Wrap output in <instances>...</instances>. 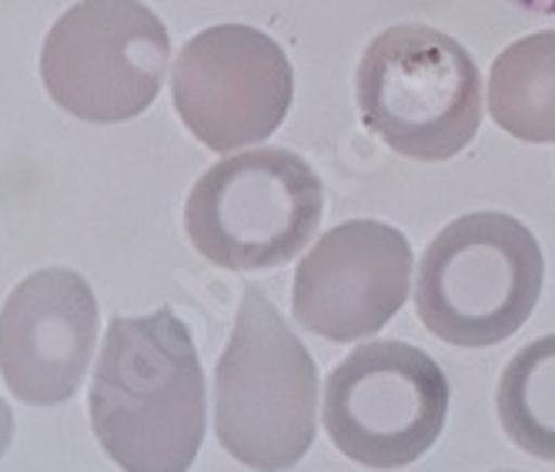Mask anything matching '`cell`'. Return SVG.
<instances>
[{"label": "cell", "mask_w": 555, "mask_h": 472, "mask_svg": "<svg viewBox=\"0 0 555 472\" xmlns=\"http://www.w3.org/2000/svg\"><path fill=\"white\" fill-rule=\"evenodd\" d=\"M101 449L125 472H188L205 443V369L171 308L111 319L88 396Z\"/></svg>", "instance_id": "cell-1"}, {"label": "cell", "mask_w": 555, "mask_h": 472, "mask_svg": "<svg viewBox=\"0 0 555 472\" xmlns=\"http://www.w3.org/2000/svg\"><path fill=\"white\" fill-rule=\"evenodd\" d=\"M215 432L255 472H285L319 436V366L255 285L215 366Z\"/></svg>", "instance_id": "cell-2"}, {"label": "cell", "mask_w": 555, "mask_h": 472, "mask_svg": "<svg viewBox=\"0 0 555 472\" xmlns=\"http://www.w3.org/2000/svg\"><path fill=\"white\" fill-rule=\"evenodd\" d=\"M542 279V248L519 218L472 212L446 225L425 248L415 308L435 339L489 348L526 326Z\"/></svg>", "instance_id": "cell-3"}, {"label": "cell", "mask_w": 555, "mask_h": 472, "mask_svg": "<svg viewBox=\"0 0 555 472\" xmlns=\"http://www.w3.org/2000/svg\"><path fill=\"white\" fill-rule=\"evenodd\" d=\"M359 114L412 162H449L482 125V77L472 54L425 24L382 30L354 71Z\"/></svg>", "instance_id": "cell-4"}, {"label": "cell", "mask_w": 555, "mask_h": 472, "mask_svg": "<svg viewBox=\"0 0 555 472\" xmlns=\"http://www.w3.org/2000/svg\"><path fill=\"white\" fill-rule=\"evenodd\" d=\"M325 188L288 148L228 154L194 181L184 228L191 245L228 271H268L292 261L322 225Z\"/></svg>", "instance_id": "cell-5"}, {"label": "cell", "mask_w": 555, "mask_h": 472, "mask_svg": "<svg viewBox=\"0 0 555 472\" xmlns=\"http://www.w3.org/2000/svg\"><path fill=\"white\" fill-rule=\"evenodd\" d=\"M171 61L165 21L138 0H81L57 17L41 81L57 107L91 125H121L162 94Z\"/></svg>", "instance_id": "cell-6"}, {"label": "cell", "mask_w": 555, "mask_h": 472, "mask_svg": "<svg viewBox=\"0 0 555 472\" xmlns=\"http://www.w3.org/2000/svg\"><path fill=\"white\" fill-rule=\"evenodd\" d=\"M449 379L428 352L385 339L365 342L325 382V429L359 465L402 469L442 436Z\"/></svg>", "instance_id": "cell-7"}, {"label": "cell", "mask_w": 555, "mask_h": 472, "mask_svg": "<svg viewBox=\"0 0 555 472\" xmlns=\"http://www.w3.org/2000/svg\"><path fill=\"white\" fill-rule=\"evenodd\" d=\"M171 94L197 141L234 154L282 128L295 98V74L282 44L264 30L215 24L181 48Z\"/></svg>", "instance_id": "cell-8"}, {"label": "cell", "mask_w": 555, "mask_h": 472, "mask_svg": "<svg viewBox=\"0 0 555 472\" xmlns=\"http://www.w3.org/2000/svg\"><path fill=\"white\" fill-rule=\"evenodd\" d=\"M412 245L391 225L354 218L325 231L301 258L292 289L295 322L328 342L382 332L409 298Z\"/></svg>", "instance_id": "cell-9"}, {"label": "cell", "mask_w": 555, "mask_h": 472, "mask_svg": "<svg viewBox=\"0 0 555 472\" xmlns=\"http://www.w3.org/2000/svg\"><path fill=\"white\" fill-rule=\"evenodd\" d=\"M98 345V298L85 275L41 268L0 308V375L27 406H64L81 388Z\"/></svg>", "instance_id": "cell-10"}, {"label": "cell", "mask_w": 555, "mask_h": 472, "mask_svg": "<svg viewBox=\"0 0 555 472\" xmlns=\"http://www.w3.org/2000/svg\"><path fill=\"white\" fill-rule=\"evenodd\" d=\"M489 111L505 135L555 144V30L529 34L495 58Z\"/></svg>", "instance_id": "cell-11"}, {"label": "cell", "mask_w": 555, "mask_h": 472, "mask_svg": "<svg viewBox=\"0 0 555 472\" xmlns=\"http://www.w3.org/2000/svg\"><path fill=\"white\" fill-rule=\"evenodd\" d=\"M495 409L515 446L555 462V335H542L515 352L499 379Z\"/></svg>", "instance_id": "cell-12"}, {"label": "cell", "mask_w": 555, "mask_h": 472, "mask_svg": "<svg viewBox=\"0 0 555 472\" xmlns=\"http://www.w3.org/2000/svg\"><path fill=\"white\" fill-rule=\"evenodd\" d=\"M11 443H14V412L4 399H0V459L8 456Z\"/></svg>", "instance_id": "cell-13"}, {"label": "cell", "mask_w": 555, "mask_h": 472, "mask_svg": "<svg viewBox=\"0 0 555 472\" xmlns=\"http://www.w3.org/2000/svg\"><path fill=\"white\" fill-rule=\"evenodd\" d=\"M522 8H532V11H555V0H519Z\"/></svg>", "instance_id": "cell-14"}]
</instances>
